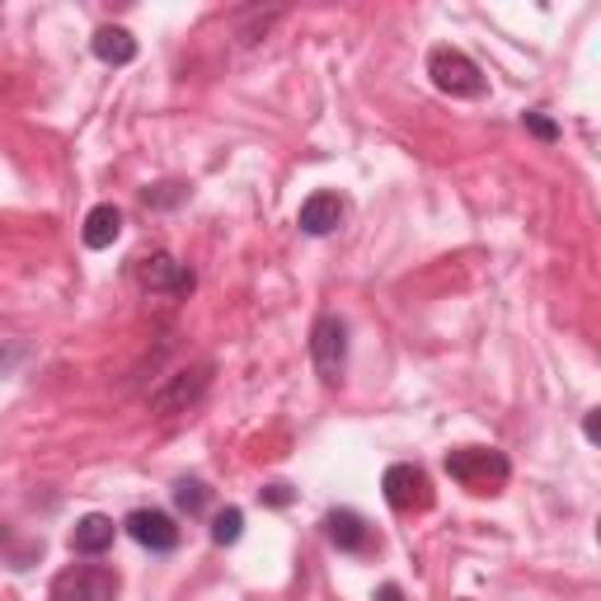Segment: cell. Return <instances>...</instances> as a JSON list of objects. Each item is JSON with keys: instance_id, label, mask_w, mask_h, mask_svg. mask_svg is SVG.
Listing matches in <instances>:
<instances>
[{"instance_id": "cell-1", "label": "cell", "mask_w": 601, "mask_h": 601, "mask_svg": "<svg viewBox=\"0 0 601 601\" xmlns=\"http://www.w3.org/2000/svg\"><path fill=\"white\" fill-rule=\"evenodd\" d=\"M447 474L456 484H466L470 494H498L508 484V456L494 447H456L447 456Z\"/></svg>"}, {"instance_id": "cell-2", "label": "cell", "mask_w": 601, "mask_h": 601, "mask_svg": "<svg viewBox=\"0 0 601 601\" xmlns=\"http://www.w3.org/2000/svg\"><path fill=\"white\" fill-rule=\"evenodd\" d=\"M428 75L441 94H451V99H480L484 94V71L474 67L461 47H433Z\"/></svg>"}, {"instance_id": "cell-3", "label": "cell", "mask_w": 601, "mask_h": 601, "mask_svg": "<svg viewBox=\"0 0 601 601\" xmlns=\"http://www.w3.org/2000/svg\"><path fill=\"white\" fill-rule=\"evenodd\" d=\"M114 597H118V574L94 564H75L52 582V601H114Z\"/></svg>"}, {"instance_id": "cell-4", "label": "cell", "mask_w": 601, "mask_h": 601, "mask_svg": "<svg viewBox=\"0 0 601 601\" xmlns=\"http://www.w3.org/2000/svg\"><path fill=\"white\" fill-rule=\"evenodd\" d=\"M310 357L320 367L325 381H339L343 376V362H347V325L339 315H320L310 329Z\"/></svg>"}, {"instance_id": "cell-5", "label": "cell", "mask_w": 601, "mask_h": 601, "mask_svg": "<svg viewBox=\"0 0 601 601\" xmlns=\"http://www.w3.org/2000/svg\"><path fill=\"white\" fill-rule=\"evenodd\" d=\"M381 488H386V503L394 512H414V508H428V503H433L428 474H423L419 466H390Z\"/></svg>"}, {"instance_id": "cell-6", "label": "cell", "mask_w": 601, "mask_h": 601, "mask_svg": "<svg viewBox=\"0 0 601 601\" xmlns=\"http://www.w3.org/2000/svg\"><path fill=\"white\" fill-rule=\"evenodd\" d=\"M137 282L146 292H174V296H188L193 292V273L174 259V255H146V259H137Z\"/></svg>"}, {"instance_id": "cell-7", "label": "cell", "mask_w": 601, "mask_h": 601, "mask_svg": "<svg viewBox=\"0 0 601 601\" xmlns=\"http://www.w3.org/2000/svg\"><path fill=\"white\" fill-rule=\"evenodd\" d=\"M212 381V372L208 367H193V372H174L169 381L151 394V404H155V414H179V409H188L198 400L202 390H208Z\"/></svg>"}, {"instance_id": "cell-8", "label": "cell", "mask_w": 601, "mask_h": 601, "mask_svg": "<svg viewBox=\"0 0 601 601\" xmlns=\"http://www.w3.org/2000/svg\"><path fill=\"white\" fill-rule=\"evenodd\" d=\"M128 535L137 545H146L155 550V555H165V550L179 545V527H174V517L169 512H155V508H141L128 517Z\"/></svg>"}, {"instance_id": "cell-9", "label": "cell", "mask_w": 601, "mask_h": 601, "mask_svg": "<svg viewBox=\"0 0 601 601\" xmlns=\"http://www.w3.org/2000/svg\"><path fill=\"white\" fill-rule=\"evenodd\" d=\"M114 535H118L114 517L90 512V517L75 521V531H71V550H75V555H104V550L114 545Z\"/></svg>"}, {"instance_id": "cell-10", "label": "cell", "mask_w": 601, "mask_h": 601, "mask_svg": "<svg viewBox=\"0 0 601 601\" xmlns=\"http://www.w3.org/2000/svg\"><path fill=\"white\" fill-rule=\"evenodd\" d=\"M300 231L306 235H329L343 221V202H339V193H310L306 202H300Z\"/></svg>"}, {"instance_id": "cell-11", "label": "cell", "mask_w": 601, "mask_h": 601, "mask_svg": "<svg viewBox=\"0 0 601 601\" xmlns=\"http://www.w3.org/2000/svg\"><path fill=\"white\" fill-rule=\"evenodd\" d=\"M90 47H94V57L99 61H108V67H128V61H137V38L118 24H104Z\"/></svg>"}, {"instance_id": "cell-12", "label": "cell", "mask_w": 601, "mask_h": 601, "mask_svg": "<svg viewBox=\"0 0 601 601\" xmlns=\"http://www.w3.org/2000/svg\"><path fill=\"white\" fill-rule=\"evenodd\" d=\"M81 235H85L90 249H108V245H114L118 235H122V212L114 208V202H99V208H90Z\"/></svg>"}, {"instance_id": "cell-13", "label": "cell", "mask_w": 601, "mask_h": 601, "mask_svg": "<svg viewBox=\"0 0 601 601\" xmlns=\"http://www.w3.org/2000/svg\"><path fill=\"white\" fill-rule=\"evenodd\" d=\"M325 531H329V541H334L339 550H367V541H372L367 521H362L353 508L329 512V517H325Z\"/></svg>"}, {"instance_id": "cell-14", "label": "cell", "mask_w": 601, "mask_h": 601, "mask_svg": "<svg viewBox=\"0 0 601 601\" xmlns=\"http://www.w3.org/2000/svg\"><path fill=\"white\" fill-rule=\"evenodd\" d=\"M240 531H245V512L240 508H221L212 517V541L216 545H235V541H240Z\"/></svg>"}, {"instance_id": "cell-15", "label": "cell", "mask_w": 601, "mask_h": 601, "mask_svg": "<svg viewBox=\"0 0 601 601\" xmlns=\"http://www.w3.org/2000/svg\"><path fill=\"white\" fill-rule=\"evenodd\" d=\"M174 498H179V508H184L188 517H198L202 508H208V484H202V480H179Z\"/></svg>"}, {"instance_id": "cell-16", "label": "cell", "mask_w": 601, "mask_h": 601, "mask_svg": "<svg viewBox=\"0 0 601 601\" xmlns=\"http://www.w3.org/2000/svg\"><path fill=\"white\" fill-rule=\"evenodd\" d=\"M24 357H28V347H24V343H0V376H10Z\"/></svg>"}, {"instance_id": "cell-17", "label": "cell", "mask_w": 601, "mask_h": 601, "mask_svg": "<svg viewBox=\"0 0 601 601\" xmlns=\"http://www.w3.org/2000/svg\"><path fill=\"white\" fill-rule=\"evenodd\" d=\"M527 128L541 137V141H555V137H559V128H555V122H550L545 114H527Z\"/></svg>"}, {"instance_id": "cell-18", "label": "cell", "mask_w": 601, "mask_h": 601, "mask_svg": "<svg viewBox=\"0 0 601 601\" xmlns=\"http://www.w3.org/2000/svg\"><path fill=\"white\" fill-rule=\"evenodd\" d=\"M263 498L273 503V508H282V503H292V488L287 484H273V488H263Z\"/></svg>"}, {"instance_id": "cell-19", "label": "cell", "mask_w": 601, "mask_h": 601, "mask_svg": "<svg viewBox=\"0 0 601 601\" xmlns=\"http://www.w3.org/2000/svg\"><path fill=\"white\" fill-rule=\"evenodd\" d=\"M179 198V184H161V193H146V202H174Z\"/></svg>"}, {"instance_id": "cell-20", "label": "cell", "mask_w": 601, "mask_h": 601, "mask_svg": "<svg viewBox=\"0 0 601 601\" xmlns=\"http://www.w3.org/2000/svg\"><path fill=\"white\" fill-rule=\"evenodd\" d=\"M376 601H404V592H400V588H394V582H386V588H381V592H376Z\"/></svg>"}]
</instances>
